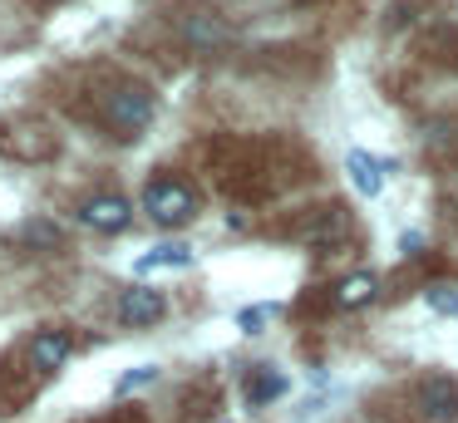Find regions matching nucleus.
I'll return each mask as SVG.
<instances>
[{
	"label": "nucleus",
	"instance_id": "4",
	"mask_svg": "<svg viewBox=\"0 0 458 423\" xmlns=\"http://www.w3.org/2000/svg\"><path fill=\"white\" fill-rule=\"evenodd\" d=\"M414 403H419V413H424L428 423H458V379H448V374L419 379Z\"/></svg>",
	"mask_w": 458,
	"mask_h": 423
},
{
	"label": "nucleus",
	"instance_id": "9",
	"mask_svg": "<svg viewBox=\"0 0 458 423\" xmlns=\"http://www.w3.org/2000/svg\"><path fill=\"white\" fill-rule=\"evenodd\" d=\"M365 300H375V275H350V281H340V291H335V305H340V310H350V305H365Z\"/></svg>",
	"mask_w": 458,
	"mask_h": 423
},
{
	"label": "nucleus",
	"instance_id": "3",
	"mask_svg": "<svg viewBox=\"0 0 458 423\" xmlns=\"http://www.w3.org/2000/svg\"><path fill=\"white\" fill-rule=\"evenodd\" d=\"M143 207H148L153 222H188V216L198 212V197H192V187L182 182V177H158V182H148V192H143Z\"/></svg>",
	"mask_w": 458,
	"mask_h": 423
},
{
	"label": "nucleus",
	"instance_id": "7",
	"mask_svg": "<svg viewBox=\"0 0 458 423\" xmlns=\"http://www.w3.org/2000/svg\"><path fill=\"white\" fill-rule=\"evenodd\" d=\"M129 212L133 207L123 202V197H94V202H84V222H89L94 232H123V226H129Z\"/></svg>",
	"mask_w": 458,
	"mask_h": 423
},
{
	"label": "nucleus",
	"instance_id": "1",
	"mask_svg": "<svg viewBox=\"0 0 458 423\" xmlns=\"http://www.w3.org/2000/svg\"><path fill=\"white\" fill-rule=\"evenodd\" d=\"M94 118H99L114 138H139L153 118V94L143 84H133V79H114L99 94V104H94Z\"/></svg>",
	"mask_w": 458,
	"mask_h": 423
},
{
	"label": "nucleus",
	"instance_id": "6",
	"mask_svg": "<svg viewBox=\"0 0 458 423\" xmlns=\"http://www.w3.org/2000/svg\"><path fill=\"white\" fill-rule=\"evenodd\" d=\"M64 360H70V334L64 330H40L30 340V369L50 374V369H60Z\"/></svg>",
	"mask_w": 458,
	"mask_h": 423
},
{
	"label": "nucleus",
	"instance_id": "14",
	"mask_svg": "<svg viewBox=\"0 0 458 423\" xmlns=\"http://www.w3.org/2000/svg\"><path fill=\"white\" fill-rule=\"evenodd\" d=\"M267 315H271L267 305H257V310H242V330H257V325L267 320Z\"/></svg>",
	"mask_w": 458,
	"mask_h": 423
},
{
	"label": "nucleus",
	"instance_id": "5",
	"mask_svg": "<svg viewBox=\"0 0 458 423\" xmlns=\"http://www.w3.org/2000/svg\"><path fill=\"white\" fill-rule=\"evenodd\" d=\"M163 310H168V300H163L153 285H129V291L119 295V320L123 325H153V320H163Z\"/></svg>",
	"mask_w": 458,
	"mask_h": 423
},
{
	"label": "nucleus",
	"instance_id": "8",
	"mask_svg": "<svg viewBox=\"0 0 458 423\" xmlns=\"http://www.w3.org/2000/svg\"><path fill=\"white\" fill-rule=\"evenodd\" d=\"M345 167H350V182H355L365 197H375L379 187H385V157H369V153L355 148V153L345 157Z\"/></svg>",
	"mask_w": 458,
	"mask_h": 423
},
{
	"label": "nucleus",
	"instance_id": "15",
	"mask_svg": "<svg viewBox=\"0 0 458 423\" xmlns=\"http://www.w3.org/2000/svg\"><path fill=\"white\" fill-rule=\"evenodd\" d=\"M55 5H60V0H55Z\"/></svg>",
	"mask_w": 458,
	"mask_h": 423
},
{
	"label": "nucleus",
	"instance_id": "10",
	"mask_svg": "<svg viewBox=\"0 0 458 423\" xmlns=\"http://www.w3.org/2000/svg\"><path fill=\"white\" fill-rule=\"evenodd\" d=\"M192 261V251L188 246H158V251H148L139 261V271H158V266H188Z\"/></svg>",
	"mask_w": 458,
	"mask_h": 423
},
{
	"label": "nucleus",
	"instance_id": "11",
	"mask_svg": "<svg viewBox=\"0 0 458 423\" xmlns=\"http://www.w3.org/2000/svg\"><path fill=\"white\" fill-rule=\"evenodd\" d=\"M271 393H281V379H276V374H267V379H257V384L247 379V399H271Z\"/></svg>",
	"mask_w": 458,
	"mask_h": 423
},
{
	"label": "nucleus",
	"instance_id": "13",
	"mask_svg": "<svg viewBox=\"0 0 458 423\" xmlns=\"http://www.w3.org/2000/svg\"><path fill=\"white\" fill-rule=\"evenodd\" d=\"M148 379H153V364H148V369H133V374H123V379H119V393H129L133 384H148Z\"/></svg>",
	"mask_w": 458,
	"mask_h": 423
},
{
	"label": "nucleus",
	"instance_id": "2",
	"mask_svg": "<svg viewBox=\"0 0 458 423\" xmlns=\"http://www.w3.org/2000/svg\"><path fill=\"white\" fill-rule=\"evenodd\" d=\"M55 133L40 123V118H5L0 123V153L21 157V163H45L55 153Z\"/></svg>",
	"mask_w": 458,
	"mask_h": 423
},
{
	"label": "nucleus",
	"instance_id": "12",
	"mask_svg": "<svg viewBox=\"0 0 458 423\" xmlns=\"http://www.w3.org/2000/svg\"><path fill=\"white\" fill-rule=\"evenodd\" d=\"M428 305H434V310H454L458 315V295H448V291H428Z\"/></svg>",
	"mask_w": 458,
	"mask_h": 423
}]
</instances>
